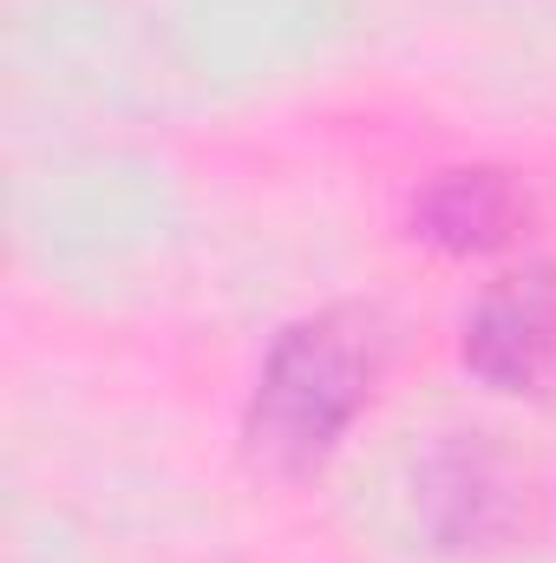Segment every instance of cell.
Wrapping results in <instances>:
<instances>
[{"label":"cell","mask_w":556,"mask_h":563,"mask_svg":"<svg viewBox=\"0 0 556 563\" xmlns=\"http://www.w3.org/2000/svg\"><path fill=\"white\" fill-rule=\"evenodd\" d=\"M380 367V334L360 308L308 314L281 334L263 361L256 400H249V452L269 472H314L341 432L360 420Z\"/></svg>","instance_id":"obj_1"},{"label":"cell","mask_w":556,"mask_h":563,"mask_svg":"<svg viewBox=\"0 0 556 563\" xmlns=\"http://www.w3.org/2000/svg\"><path fill=\"white\" fill-rule=\"evenodd\" d=\"M465 367L491 394H556V263L491 282L465 321Z\"/></svg>","instance_id":"obj_2"},{"label":"cell","mask_w":556,"mask_h":563,"mask_svg":"<svg viewBox=\"0 0 556 563\" xmlns=\"http://www.w3.org/2000/svg\"><path fill=\"white\" fill-rule=\"evenodd\" d=\"M518 217H524V197L504 170H445L413 203V230L452 256H485V250L511 243Z\"/></svg>","instance_id":"obj_3"}]
</instances>
